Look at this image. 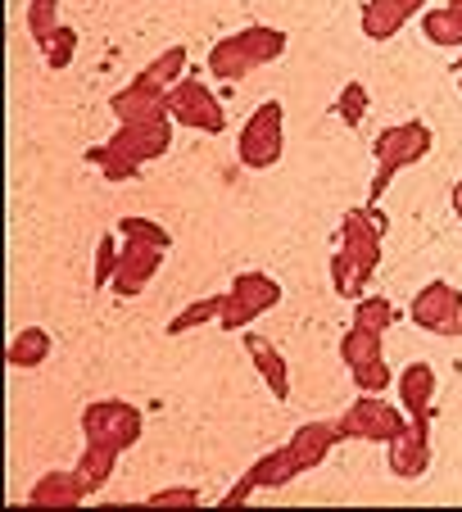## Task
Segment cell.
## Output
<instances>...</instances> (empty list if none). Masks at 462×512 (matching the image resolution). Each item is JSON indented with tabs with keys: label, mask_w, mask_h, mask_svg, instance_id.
I'll return each instance as SVG.
<instances>
[{
	"label": "cell",
	"mask_w": 462,
	"mask_h": 512,
	"mask_svg": "<svg viewBox=\"0 0 462 512\" xmlns=\"http://www.w3.org/2000/svg\"><path fill=\"white\" fill-rule=\"evenodd\" d=\"M349 377H354L358 395H385V390L395 386V372H390V363L381 358H367V363H358V368H349Z\"/></svg>",
	"instance_id": "obj_26"
},
{
	"label": "cell",
	"mask_w": 462,
	"mask_h": 512,
	"mask_svg": "<svg viewBox=\"0 0 462 512\" xmlns=\"http://www.w3.org/2000/svg\"><path fill=\"white\" fill-rule=\"evenodd\" d=\"M114 463H118V449H109V445H96V440H87V449H82V458H77V481L87 485V494H96L100 485L109 481Z\"/></svg>",
	"instance_id": "obj_22"
},
{
	"label": "cell",
	"mask_w": 462,
	"mask_h": 512,
	"mask_svg": "<svg viewBox=\"0 0 462 512\" xmlns=\"http://www.w3.org/2000/svg\"><path fill=\"white\" fill-rule=\"evenodd\" d=\"M399 322V309L385 295H363V300H354V327H367L376 331V336H385V327H395Z\"/></svg>",
	"instance_id": "obj_25"
},
{
	"label": "cell",
	"mask_w": 462,
	"mask_h": 512,
	"mask_svg": "<svg viewBox=\"0 0 462 512\" xmlns=\"http://www.w3.org/2000/svg\"><path fill=\"white\" fill-rule=\"evenodd\" d=\"M367 105H372V96H367V82H345L336 96V114L345 127H358L367 114Z\"/></svg>",
	"instance_id": "obj_29"
},
{
	"label": "cell",
	"mask_w": 462,
	"mask_h": 512,
	"mask_svg": "<svg viewBox=\"0 0 462 512\" xmlns=\"http://www.w3.org/2000/svg\"><path fill=\"white\" fill-rule=\"evenodd\" d=\"M168 118L191 127V132H209V136H218L227 127V109L218 105V96L200 78H182L168 91Z\"/></svg>",
	"instance_id": "obj_8"
},
{
	"label": "cell",
	"mask_w": 462,
	"mask_h": 512,
	"mask_svg": "<svg viewBox=\"0 0 462 512\" xmlns=\"http://www.w3.org/2000/svg\"><path fill=\"white\" fill-rule=\"evenodd\" d=\"M422 37L431 41V46L462 50V0H444L440 10H426L422 14Z\"/></svg>",
	"instance_id": "obj_20"
},
{
	"label": "cell",
	"mask_w": 462,
	"mask_h": 512,
	"mask_svg": "<svg viewBox=\"0 0 462 512\" xmlns=\"http://www.w3.org/2000/svg\"><path fill=\"white\" fill-rule=\"evenodd\" d=\"M453 73H462V50H458V55H453Z\"/></svg>",
	"instance_id": "obj_37"
},
{
	"label": "cell",
	"mask_w": 462,
	"mask_h": 512,
	"mask_svg": "<svg viewBox=\"0 0 462 512\" xmlns=\"http://www.w3.org/2000/svg\"><path fill=\"white\" fill-rule=\"evenodd\" d=\"M431 127L422 123V118H408V123H395V127H385L381 136H376L372 145V159H376V177L372 186H367V204H376L385 191H390V182H395L404 168L422 164L426 155H431Z\"/></svg>",
	"instance_id": "obj_1"
},
{
	"label": "cell",
	"mask_w": 462,
	"mask_h": 512,
	"mask_svg": "<svg viewBox=\"0 0 462 512\" xmlns=\"http://www.w3.org/2000/svg\"><path fill=\"white\" fill-rule=\"evenodd\" d=\"M50 349H55V340H50L46 327H23L5 345V358H10V368H37V363L50 358Z\"/></svg>",
	"instance_id": "obj_21"
},
{
	"label": "cell",
	"mask_w": 462,
	"mask_h": 512,
	"mask_svg": "<svg viewBox=\"0 0 462 512\" xmlns=\"http://www.w3.org/2000/svg\"><path fill=\"white\" fill-rule=\"evenodd\" d=\"M453 213L462 218V182H453Z\"/></svg>",
	"instance_id": "obj_36"
},
{
	"label": "cell",
	"mask_w": 462,
	"mask_h": 512,
	"mask_svg": "<svg viewBox=\"0 0 462 512\" xmlns=\"http://www.w3.org/2000/svg\"><path fill=\"white\" fill-rule=\"evenodd\" d=\"M286 55V32L281 28H241L236 37H222L218 46L209 50V73L227 82L250 78L259 64H272V59Z\"/></svg>",
	"instance_id": "obj_2"
},
{
	"label": "cell",
	"mask_w": 462,
	"mask_h": 512,
	"mask_svg": "<svg viewBox=\"0 0 462 512\" xmlns=\"http://www.w3.org/2000/svg\"><path fill=\"white\" fill-rule=\"evenodd\" d=\"M458 91H462V73H458Z\"/></svg>",
	"instance_id": "obj_38"
},
{
	"label": "cell",
	"mask_w": 462,
	"mask_h": 512,
	"mask_svg": "<svg viewBox=\"0 0 462 512\" xmlns=\"http://www.w3.org/2000/svg\"><path fill=\"white\" fill-rule=\"evenodd\" d=\"M408 422H413V417H408L399 404H390V399H381V395H363L340 413V435H345V440H376V445H390L399 431H408Z\"/></svg>",
	"instance_id": "obj_4"
},
{
	"label": "cell",
	"mask_w": 462,
	"mask_h": 512,
	"mask_svg": "<svg viewBox=\"0 0 462 512\" xmlns=\"http://www.w3.org/2000/svg\"><path fill=\"white\" fill-rule=\"evenodd\" d=\"M245 349H250L259 377L268 381L272 399H286L290 395V368H286V358H281V349L272 345L268 336H259V331H245Z\"/></svg>",
	"instance_id": "obj_18"
},
{
	"label": "cell",
	"mask_w": 462,
	"mask_h": 512,
	"mask_svg": "<svg viewBox=\"0 0 462 512\" xmlns=\"http://www.w3.org/2000/svg\"><path fill=\"white\" fill-rule=\"evenodd\" d=\"M295 476H299L295 454H290V449L281 445V449H272V454H263L259 463H254L250 472L241 476V481L231 485V494H227L222 503H227V508H236V503H245L254 490H281V485H290Z\"/></svg>",
	"instance_id": "obj_11"
},
{
	"label": "cell",
	"mask_w": 462,
	"mask_h": 512,
	"mask_svg": "<svg viewBox=\"0 0 462 512\" xmlns=\"http://www.w3.org/2000/svg\"><path fill=\"white\" fill-rule=\"evenodd\" d=\"M164 263V245H145V241H123V259H118V272H114V290L118 295H141V286L159 272Z\"/></svg>",
	"instance_id": "obj_13"
},
{
	"label": "cell",
	"mask_w": 462,
	"mask_h": 512,
	"mask_svg": "<svg viewBox=\"0 0 462 512\" xmlns=\"http://www.w3.org/2000/svg\"><path fill=\"white\" fill-rule=\"evenodd\" d=\"M340 358H345L349 368H358L367 358H381V336L367 327H349L345 336H340Z\"/></svg>",
	"instance_id": "obj_27"
},
{
	"label": "cell",
	"mask_w": 462,
	"mask_h": 512,
	"mask_svg": "<svg viewBox=\"0 0 462 512\" xmlns=\"http://www.w3.org/2000/svg\"><path fill=\"white\" fill-rule=\"evenodd\" d=\"M277 304H281V286L268 277V272H236V277H231V290H222L218 327L245 331L259 313L277 309Z\"/></svg>",
	"instance_id": "obj_3"
},
{
	"label": "cell",
	"mask_w": 462,
	"mask_h": 512,
	"mask_svg": "<svg viewBox=\"0 0 462 512\" xmlns=\"http://www.w3.org/2000/svg\"><path fill=\"white\" fill-rule=\"evenodd\" d=\"M286 145V109L281 100H263L259 114L245 118L241 127V164L245 168H272Z\"/></svg>",
	"instance_id": "obj_5"
},
{
	"label": "cell",
	"mask_w": 462,
	"mask_h": 512,
	"mask_svg": "<svg viewBox=\"0 0 462 512\" xmlns=\"http://www.w3.org/2000/svg\"><path fill=\"white\" fill-rule=\"evenodd\" d=\"M59 28V0H28V32L37 46H46V37Z\"/></svg>",
	"instance_id": "obj_32"
},
{
	"label": "cell",
	"mask_w": 462,
	"mask_h": 512,
	"mask_svg": "<svg viewBox=\"0 0 462 512\" xmlns=\"http://www.w3.org/2000/svg\"><path fill=\"white\" fill-rule=\"evenodd\" d=\"M87 499V485L77 481V472H50L32 485L28 503L32 508H77V503Z\"/></svg>",
	"instance_id": "obj_19"
},
{
	"label": "cell",
	"mask_w": 462,
	"mask_h": 512,
	"mask_svg": "<svg viewBox=\"0 0 462 512\" xmlns=\"http://www.w3.org/2000/svg\"><path fill=\"white\" fill-rule=\"evenodd\" d=\"M426 0H363V37L390 41L408 19H422Z\"/></svg>",
	"instance_id": "obj_14"
},
{
	"label": "cell",
	"mask_w": 462,
	"mask_h": 512,
	"mask_svg": "<svg viewBox=\"0 0 462 512\" xmlns=\"http://www.w3.org/2000/svg\"><path fill=\"white\" fill-rule=\"evenodd\" d=\"M200 503V490L195 485H173V490L150 494V508H195Z\"/></svg>",
	"instance_id": "obj_35"
},
{
	"label": "cell",
	"mask_w": 462,
	"mask_h": 512,
	"mask_svg": "<svg viewBox=\"0 0 462 512\" xmlns=\"http://www.w3.org/2000/svg\"><path fill=\"white\" fill-rule=\"evenodd\" d=\"M395 390H399V408H404L413 422L435 417V368L431 363H408L395 377Z\"/></svg>",
	"instance_id": "obj_17"
},
{
	"label": "cell",
	"mask_w": 462,
	"mask_h": 512,
	"mask_svg": "<svg viewBox=\"0 0 462 512\" xmlns=\"http://www.w3.org/2000/svg\"><path fill=\"white\" fill-rule=\"evenodd\" d=\"M82 431H87V440L123 454V449H132L141 440V408L123 404V399H96L82 413Z\"/></svg>",
	"instance_id": "obj_7"
},
{
	"label": "cell",
	"mask_w": 462,
	"mask_h": 512,
	"mask_svg": "<svg viewBox=\"0 0 462 512\" xmlns=\"http://www.w3.org/2000/svg\"><path fill=\"white\" fill-rule=\"evenodd\" d=\"M186 73H191V68H186V50L182 46H168L159 59H150V64H145L141 78L150 82V87H159V91H173Z\"/></svg>",
	"instance_id": "obj_24"
},
{
	"label": "cell",
	"mask_w": 462,
	"mask_h": 512,
	"mask_svg": "<svg viewBox=\"0 0 462 512\" xmlns=\"http://www.w3.org/2000/svg\"><path fill=\"white\" fill-rule=\"evenodd\" d=\"M345 435H340V422H304L295 435L286 440V449L295 454L299 472H313V467H322L331 458V449L340 445Z\"/></svg>",
	"instance_id": "obj_15"
},
{
	"label": "cell",
	"mask_w": 462,
	"mask_h": 512,
	"mask_svg": "<svg viewBox=\"0 0 462 512\" xmlns=\"http://www.w3.org/2000/svg\"><path fill=\"white\" fill-rule=\"evenodd\" d=\"M73 50H77V32L68 28V23H59L55 32L46 37V46H41V59H46V68H68L73 64Z\"/></svg>",
	"instance_id": "obj_31"
},
{
	"label": "cell",
	"mask_w": 462,
	"mask_h": 512,
	"mask_svg": "<svg viewBox=\"0 0 462 512\" xmlns=\"http://www.w3.org/2000/svg\"><path fill=\"white\" fill-rule=\"evenodd\" d=\"M109 109L118 114V123H150V118H168V91L150 87L145 78H136L132 87H123Z\"/></svg>",
	"instance_id": "obj_16"
},
{
	"label": "cell",
	"mask_w": 462,
	"mask_h": 512,
	"mask_svg": "<svg viewBox=\"0 0 462 512\" xmlns=\"http://www.w3.org/2000/svg\"><path fill=\"white\" fill-rule=\"evenodd\" d=\"M408 318L431 336H462V290L449 281H426L408 304Z\"/></svg>",
	"instance_id": "obj_9"
},
{
	"label": "cell",
	"mask_w": 462,
	"mask_h": 512,
	"mask_svg": "<svg viewBox=\"0 0 462 512\" xmlns=\"http://www.w3.org/2000/svg\"><path fill=\"white\" fill-rule=\"evenodd\" d=\"M385 463L399 481H417L431 467V417L422 422H408V431H399L390 445H385Z\"/></svg>",
	"instance_id": "obj_10"
},
{
	"label": "cell",
	"mask_w": 462,
	"mask_h": 512,
	"mask_svg": "<svg viewBox=\"0 0 462 512\" xmlns=\"http://www.w3.org/2000/svg\"><path fill=\"white\" fill-rule=\"evenodd\" d=\"M118 259H123V245L114 241V232H105V236H100V245H96V290L114 286Z\"/></svg>",
	"instance_id": "obj_34"
},
{
	"label": "cell",
	"mask_w": 462,
	"mask_h": 512,
	"mask_svg": "<svg viewBox=\"0 0 462 512\" xmlns=\"http://www.w3.org/2000/svg\"><path fill=\"white\" fill-rule=\"evenodd\" d=\"M218 313H222V290H218V295H209V300H195L191 309L177 313V318L168 322V336H182V331L200 327V322H218Z\"/></svg>",
	"instance_id": "obj_30"
},
{
	"label": "cell",
	"mask_w": 462,
	"mask_h": 512,
	"mask_svg": "<svg viewBox=\"0 0 462 512\" xmlns=\"http://www.w3.org/2000/svg\"><path fill=\"white\" fill-rule=\"evenodd\" d=\"M87 164H96L100 173L109 177V182H132V177L141 173V164L123 159V155L114 150V145H91V150H87Z\"/></svg>",
	"instance_id": "obj_28"
},
{
	"label": "cell",
	"mask_w": 462,
	"mask_h": 512,
	"mask_svg": "<svg viewBox=\"0 0 462 512\" xmlns=\"http://www.w3.org/2000/svg\"><path fill=\"white\" fill-rule=\"evenodd\" d=\"M381 241H385V218L376 204H363V209H349L336 227V241L331 250H345L354 263H363L367 272L376 277L381 268Z\"/></svg>",
	"instance_id": "obj_6"
},
{
	"label": "cell",
	"mask_w": 462,
	"mask_h": 512,
	"mask_svg": "<svg viewBox=\"0 0 462 512\" xmlns=\"http://www.w3.org/2000/svg\"><path fill=\"white\" fill-rule=\"evenodd\" d=\"M173 118H150V123H123L114 132V150L123 159H132V164H150V159H159V155H168V145H173Z\"/></svg>",
	"instance_id": "obj_12"
},
{
	"label": "cell",
	"mask_w": 462,
	"mask_h": 512,
	"mask_svg": "<svg viewBox=\"0 0 462 512\" xmlns=\"http://www.w3.org/2000/svg\"><path fill=\"white\" fill-rule=\"evenodd\" d=\"M118 236L123 241H145V245H173V236L164 232L159 223H150V218H118Z\"/></svg>",
	"instance_id": "obj_33"
},
{
	"label": "cell",
	"mask_w": 462,
	"mask_h": 512,
	"mask_svg": "<svg viewBox=\"0 0 462 512\" xmlns=\"http://www.w3.org/2000/svg\"><path fill=\"white\" fill-rule=\"evenodd\" d=\"M367 281H372V272H367L363 263H354L345 250H331V286H336L345 300H363Z\"/></svg>",
	"instance_id": "obj_23"
}]
</instances>
